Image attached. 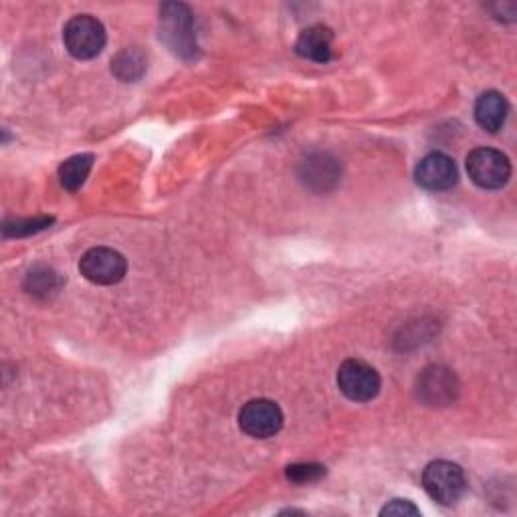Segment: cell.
Here are the masks:
<instances>
[{
	"instance_id": "obj_1",
	"label": "cell",
	"mask_w": 517,
	"mask_h": 517,
	"mask_svg": "<svg viewBox=\"0 0 517 517\" xmlns=\"http://www.w3.org/2000/svg\"><path fill=\"white\" fill-rule=\"evenodd\" d=\"M423 487L429 497L441 505L457 503L467 487L465 473L457 463L433 461L423 471Z\"/></svg>"
},
{
	"instance_id": "obj_2",
	"label": "cell",
	"mask_w": 517,
	"mask_h": 517,
	"mask_svg": "<svg viewBox=\"0 0 517 517\" xmlns=\"http://www.w3.org/2000/svg\"><path fill=\"white\" fill-rule=\"evenodd\" d=\"M63 41L75 59H93L106 47L108 35L95 17L77 15L65 25Z\"/></svg>"
},
{
	"instance_id": "obj_3",
	"label": "cell",
	"mask_w": 517,
	"mask_h": 517,
	"mask_svg": "<svg viewBox=\"0 0 517 517\" xmlns=\"http://www.w3.org/2000/svg\"><path fill=\"white\" fill-rule=\"evenodd\" d=\"M469 178L485 190L503 188L511 178L509 158L493 148H477L467 156Z\"/></svg>"
},
{
	"instance_id": "obj_4",
	"label": "cell",
	"mask_w": 517,
	"mask_h": 517,
	"mask_svg": "<svg viewBox=\"0 0 517 517\" xmlns=\"http://www.w3.org/2000/svg\"><path fill=\"white\" fill-rule=\"evenodd\" d=\"M81 275L95 285H116L126 277L128 263L122 253L110 247L89 249L79 261Z\"/></svg>"
},
{
	"instance_id": "obj_5",
	"label": "cell",
	"mask_w": 517,
	"mask_h": 517,
	"mask_svg": "<svg viewBox=\"0 0 517 517\" xmlns=\"http://www.w3.org/2000/svg\"><path fill=\"white\" fill-rule=\"evenodd\" d=\"M239 427L253 439L275 437L283 427V412L269 398L249 400L239 412Z\"/></svg>"
},
{
	"instance_id": "obj_6",
	"label": "cell",
	"mask_w": 517,
	"mask_h": 517,
	"mask_svg": "<svg viewBox=\"0 0 517 517\" xmlns=\"http://www.w3.org/2000/svg\"><path fill=\"white\" fill-rule=\"evenodd\" d=\"M162 37L176 55L192 57L196 53V37L192 29V15L184 5H164L160 11Z\"/></svg>"
},
{
	"instance_id": "obj_7",
	"label": "cell",
	"mask_w": 517,
	"mask_h": 517,
	"mask_svg": "<svg viewBox=\"0 0 517 517\" xmlns=\"http://www.w3.org/2000/svg\"><path fill=\"white\" fill-rule=\"evenodd\" d=\"M342 394L354 402H370L380 392V374L362 360H346L338 370Z\"/></svg>"
},
{
	"instance_id": "obj_8",
	"label": "cell",
	"mask_w": 517,
	"mask_h": 517,
	"mask_svg": "<svg viewBox=\"0 0 517 517\" xmlns=\"http://www.w3.org/2000/svg\"><path fill=\"white\" fill-rule=\"evenodd\" d=\"M459 380L453 370L445 366H429L423 370L417 382L419 398L429 406H447L455 402L459 394Z\"/></svg>"
},
{
	"instance_id": "obj_9",
	"label": "cell",
	"mask_w": 517,
	"mask_h": 517,
	"mask_svg": "<svg viewBox=\"0 0 517 517\" xmlns=\"http://www.w3.org/2000/svg\"><path fill=\"white\" fill-rule=\"evenodd\" d=\"M415 178L419 186H423L425 190L441 192V190L453 188L459 180V174L453 158H449L443 152H433L419 162L415 170Z\"/></svg>"
},
{
	"instance_id": "obj_10",
	"label": "cell",
	"mask_w": 517,
	"mask_h": 517,
	"mask_svg": "<svg viewBox=\"0 0 517 517\" xmlns=\"http://www.w3.org/2000/svg\"><path fill=\"white\" fill-rule=\"evenodd\" d=\"M295 51L299 57L314 61V63H328L334 57V33L332 29L324 27V25H314L307 27L297 43H295Z\"/></svg>"
},
{
	"instance_id": "obj_11",
	"label": "cell",
	"mask_w": 517,
	"mask_h": 517,
	"mask_svg": "<svg viewBox=\"0 0 517 517\" xmlns=\"http://www.w3.org/2000/svg\"><path fill=\"white\" fill-rule=\"evenodd\" d=\"M507 114L509 103L499 91H485L475 101V120L489 134H497L505 126Z\"/></svg>"
},
{
	"instance_id": "obj_12",
	"label": "cell",
	"mask_w": 517,
	"mask_h": 517,
	"mask_svg": "<svg viewBox=\"0 0 517 517\" xmlns=\"http://www.w3.org/2000/svg\"><path fill=\"white\" fill-rule=\"evenodd\" d=\"M301 180L314 190H328L340 180V166L328 154H314L301 162Z\"/></svg>"
},
{
	"instance_id": "obj_13",
	"label": "cell",
	"mask_w": 517,
	"mask_h": 517,
	"mask_svg": "<svg viewBox=\"0 0 517 517\" xmlns=\"http://www.w3.org/2000/svg\"><path fill=\"white\" fill-rule=\"evenodd\" d=\"M91 166H93V156L91 154H77V156L65 160L59 166L61 184L71 192L79 190L83 186V182L87 180V176L91 172Z\"/></svg>"
},
{
	"instance_id": "obj_14",
	"label": "cell",
	"mask_w": 517,
	"mask_h": 517,
	"mask_svg": "<svg viewBox=\"0 0 517 517\" xmlns=\"http://www.w3.org/2000/svg\"><path fill=\"white\" fill-rule=\"evenodd\" d=\"M112 69L122 81H136L146 71V57L138 49H124L112 61Z\"/></svg>"
},
{
	"instance_id": "obj_15",
	"label": "cell",
	"mask_w": 517,
	"mask_h": 517,
	"mask_svg": "<svg viewBox=\"0 0 517 517\" xmlns=\"http://www.w3.org/2000/svg\"><path fill=\"white\" fill-rule=\"evenodd\" d=\"M25 287L29 289V293L33 295H43L49 297L51 293H55L59 289V277L57 273H53L51 269H35L27 275Z\"/></svg>"
},
{
	"instance_id": "obj_16",
	"label": "cell",
	"mask_w": 517,
	"mask_h": 517,
	"mask_svg": "<svg viewBox=\"0 0 517 517\" xmlns=\"http://www.w3.org/2000/svg\"><path fill=\"white\" fill-rule=\"evenodd\" d=\"M51 223H53L51 217L15 219V221H7L3 231H5V237H25V235H33V233H39V231L47 229Z\"/></svg>"
},
{
	"instance_id": "obj_17",
	"label": "cell",
	"mask_w": 517,
	"mask_h": 517,
	"mask_svg": "<svg viewBox=\"0 0 517 517\" xmlns=\"http://www.w3.org/2000/svg\"><path fill=\"white\" fill-rule=\"evenodd\" d=\"M285 475L291 483L305 485V483L320 481L326 475V467L318 463H297V465H289Z\"/></svg>"
},
{
	"instance_id": "obj_18",
	"label": "cell",
	"mask_w": 517,
	"mask_h": 517,
	"mask_svg": "<svg viewBox=\"0 0 517 517\" xmlns=\"http://www.w3.org/2000/svg\"><path fill=\"white\" fill-rule=\"evenodd\" d=\"M380 515H421V509L408 499H392L382 507Z\"/></svg>"
}]
</instances>
